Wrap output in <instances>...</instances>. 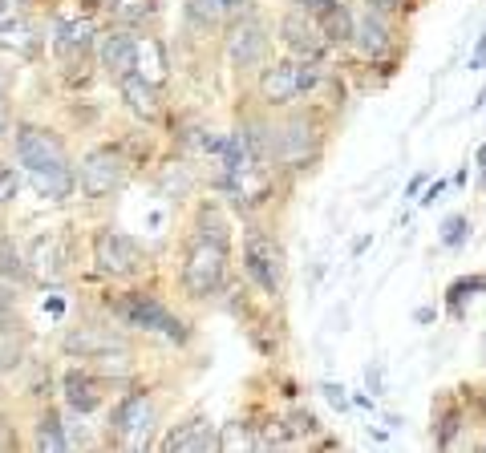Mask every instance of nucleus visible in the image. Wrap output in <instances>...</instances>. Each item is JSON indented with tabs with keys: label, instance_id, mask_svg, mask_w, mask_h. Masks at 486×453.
I'll return each mask as SVG.
<instances>
[{
	"label": "nucleus",
	"instance_id": "nucleus-12",
	"mask_svg": "<svg viewBox=\"0 0 486 453\" xmlns=\"http://www.w3.org/2000/svg\"><path fill=\"white\" fill-rule=\"evenodd\" d=\"M118 89H122V97H126V106H130L138 117H147V122H155V117L162 114V102H158V86H150L142 74H126L118 81Z\"/></svg>",
	"mask_w": 486,
	"mask_h": 453
},
{
	"label": "nucleus",
	"instance_id": "nucleus-17",
	"mask_svg": "<svg viewBox=\"0 0 486 453\" xmlns=\"http://www.w3.org/2000/svg\"><path fill=\"white\" fill-rule=\"evenodd\" d=\"M320 16V33H324V41H337V45H345V41H353V29H357V16L349 13L340 0H332L324 13H317Z\"/></svg>",
	"mask_w": 486,
	"mask_h": 453
},
{
	"label": "nucleus",
	"instance_id": "nucleus-29",
	"mask_svg": "<svg viewBox=\"0 0 486 453\" xmlns=\"http://www.w3.org/2000/svg\"><path fill=\"white\" fill-rule=\"evenodd\" d=\"M442 243L446 247H462L466 243V219L462 215H450V219L442 223Z\"/></svg>",
	"mask_w": 486,
	"mask_h": 453
},
{
	"label": "nucleus",
	"instance_id": "nucleus-19",
	"mask_svg": "<svg viewBox=\"0 0 486 453\" xmlns=\"http://www.w3.org/2000/svg\"><path fill=\"white\" fill-rule=\"evenodd\" d=\"M37 45H41V37H37V29H33V21H5L0 25V49L29 57Z\"/></svg>",
	"mask_w": 486,
	"mask_h": 453
},
{
	"label": "nucleus",
	"instance_id": "nucleus-39",
	"mask_svg": "<svg viewBox=\"0 0 486 453\" xmlns=\"http://www.w3.org/2000/svg\"><path fill=\"white\" fill-rule=\"evenodd\" d=\"M479 166H482V183H486V146H479Z\"/></svg>",
	"mask_w": 486,
	"mask_h": 453
},
{
	"label": "nucleus",
	"instance_id": "nucleus-30",
	"mask_svg": "<svg viewBox=\"0 0 486 453\" xmlns=\"http://www.w3.org/2000/svg\"><path fill=\"white\" fill-rule=\"evenodd\" d=\"M466 292H486V276H474V279H458V284L450 287V304L466 300Z\"/></svg>",
	"mask_w": 486,
	"mask_h": 453
},
{
	"label": "nucleus",
	"instance_id": "nucleus-34",
	"mask_svg": "<svg viewBox=\"0 0 486 453\" xmlns=\"http://www.w3.org/2000/svg\"><path fill=\"white\" fill-rule=\"evenodd\" d=\"M471 69H486V29H482V37H479V45H474V53H471Z\"/></svg>",
	"mask_w": 486,
	"mask_h": 453
},
{
	"label": "nucleus",
	"instance_id": "nucleus-2",
	"mask_svg": "<svg viewBox=\"0 0 486 453\" xmlns=\"http://www.w3.org/2000/svg\"><path fill=\"white\" fill-rule=\"evenodd\" d=\"M243 264H248V276L256 279L268 296L284 292V251L272 235L251 231L248 243H243Z\"/></svg>",
	"mask_w": 486,
	"mask_h": 453
},
{
	"label": "nucleus",
	"instance_id": "nucleus-41",
	"mask_svg": "<svg viewBox=\"0 0 486 453\" xmlns=\"http://www.w3.org/2000/svg\"><path fill=\"white\" fill-rule=\"evenodd\" d=\"M479 106H486V89H482V102H479Z\"/></svg>",
	"mask_w": 486,
	"mask_h": 453
},
{
	"label": "nucleus",
	"instance_id": "nucleus-27",
	"mask_svg": "<svg viewBox=\"0 0 486 453\" xmlns=\"http://www.w3.org/2000/svg\"><path fill=\"white\" fill-rule=\"evenodd\" d=\"M97 373H106V377H126V373H130V352H126V348H118V352H114V348H106V352H97Z\"/></svg>",
	"mask_w": 486,
	"mask_h": 453
},
{
	"label": "nucleus",
	"instance_id": "nucleus-6",
	"mask_svg": "<svg viewBox=\"0 0 486 453\" xmlns=\"http://www.w3.org/2000/svg\"><path fill=\"white\" fill-rule=\"evenodd\" d=\"M122 178H126V162H122V154L114 146L89 150L86 162H81V190H86L89 198L114 195V190L122 186Z\"/></svg>",
	"mask_w": 486,
	"mask_h": 453
},
{
	"label": "nucleus",
	"instance_id": "nucleus-1",
	"mask_svg": "<svg viewBox=\"0 0 486 453\" xmlns=\"http://www.w3.org/2000/svg\"><path fill=\"white\" fill-rule=\"evenodd\" d=\"M223 276H228V243L211 239V235H199L187 251L183 264V287L191 300H207L223 287Z\"/></svg>",
	"mask_w": 486,
	"mask_h": 453
},
{
	"label": "nucleus",
	"instance_id": "nucleus-31",
	"mask_svg": "<svg viewBox=\"0 0 486 453\" xmlns=\"http://www.w3.org/2000/svg\"><path fill=\"white\" fill-rule=\"evenodd\" d=\"M317 81H320V65H317V57H304V61H300V89L309 94V89L317 86Z\"/></svg>",
	"mask_w": 486,
	"mask_h": 453
},
{
	"label": "nucleus",
	"instance_id": "nucleus-20",
	"mask_svg": "<svg viewBox=\"0 0 486 453\" xmlns=\"http://www.w3.org/2000/svg\"><path fill=\"white\" fill-rule=\"evenodd\" d=\"M134 74H142L150 86H162V81H167V53H162V45L155 37L138 41V65H134Z\"/></svg>",
	"mask_w": 486,
	"mask_h": 453
},
{
	"label": "nucleus",
	"instance_id": "nucleus-7",
	"mask_svg": "<svg viewBox=\"0 0 486 453\" xmlns=\"http://www.w3.org/2000/svg\"><path fill=\"white\" fill-rule=\"evenodd\" d=\"M150 417H155V405L147 393H126L114 409V433L126 446H142V433H150Z\"/></svg>",
	"mask_w": 486,
	"mask_h": 453
},
{
	"label": "nucleus",
	"instance_id": "nucleus-32",
	"mask_svg": "<svg viewBox=\"0 0 486 453\" xmlns=\"http://www.w3.org/2000/svg\"><path fill=\"white\" fill-rule=\"evenodd\" d=\"M292 421H296V425H292V433H317V429H320L317 417H312V413H296Z\"/></svg>",
	"mask_w": 486,
	"mask_h": 453
},
{
	"label": "nucleus",
	"instance_id": "nucleus-18",
	"mask_svg": "<svg viewBox=\"0 0 486 453\" xmlns=\"http://www.w3.org/2000/svg\"><path fill=\"white\" fill-rule=\"evenodd\" d=\"M106 348H122V337L114 332H102V328H81V332H69L66 337V352H81V357H97Z\"/></svg>",
	"mask_w": 486,
	"mask_h": 453
},
{
	"label": "nucleus",
	"instance_id": "nucleus-26",
	"mask_svg": "<svg viewBox=\"0 0 486 453\" xmlns=\"http://www.w3.org/2000/svg\"><path fill=\"white\" fill-rule=\"evenodd\" d=\"M37 449H41V453H61V449H69V438L61 433V421H57L53 413H45L41 425H37Z\"/></svg>",
	"mask_w": 486,
	"mask_h": 453
},
{
	"label": "nucleus",
	"instance_id": "nucleus-14",
	"mask_svg": "<svg viewBox=\"0 0 486 453\" xmlns=\"http://www.w3.org/2000/svg\"><path fill=\"white\" fill-rule=\"evenodd\" d=\"M66 401L74 413H94L97 405H102V385L89 373L74 368V373H66Z\"/></svg>",
	"mask_w": 486,
	"mask_h": 453
},
{
	"label": "nucleus",
	"instance_id": "nucleus-16",
	"mask_svg": "<svg viewBox=\"0 0 486 453\" xmlns=\"http://www.w3.org/2000/svg\"><path fill=\"white\" fill-rule=\"evenodd\" d=\"M29 183H33V190H37L41 198L61 203V198L74 195L77 178H74V166H66V170H29Z\"/></svg>",
	"mask_w": 486,
	"mask_h": 453
},
{
	"label": "nucleus",
	"instance_id": "nucleus-5",
	"mask_svg": "<svg viewBox=\"0 0 486 453\" xmlns=\"http://www.w3.org/2000/svg\"><path fill=\"white\" fill-rule=\"evenodd\" d=\"M94 264H97L102 276L122 279V276H134V271L142 267V251H138V243H134L130 235L106 226V231L94 235Z\"/></svg>",
	"mask_w": 486,
	"mask_h": 453
},
{
	"label": "nucleus",
	"instance_id": "nucleus-21",
	"mask_svg": "<svg viewBox=\"0 0 486 453\" xmlns=\"http://www.w3.org/2000/svg\"><path fill=\"white\" fill-rule=\"evenodd\" d=\"M239 8V0H187V16H191L195 25H219L223 16H231Z\"/></svg>",
	"mask_w": 486,
	"mask_h": 453
},
{
	"label": "nucleus",
	"instance_id": "nucleus-23",
	"mask_svg": "<svg viewBox=\"0 0 486 453\" xmlns=\"http://www.w3.org/2000/svg\"><path fill=\"white\" fill-rule=\"evenodd\" d=\"M106 8H110V16L118 25H147L150 16L158 13L155 0H110Z\"/></svg>",
	"mask_w": 486,
	"mask_h": 453
},
{
	"label": "nucleus",
	"instance_id": "nucleus-13",
	"mask_svg": "<svg viewBox=\"0 0 486 453\" xmlns=\"http://www.w3.org/2000/svg\"><path fill=\"white\" fill-rule=\"evenodd\" d=\"M134 65H138V41L122 37V33H110V37H102V69L110 77H126L134 74Z\"/></svg>",
	"mask_w": 486,
	"mask_h": 453
},
{
	"label": "nucleus",
	"instance_id": "nucleus-10",
	"mask_svg": "<svg viewBox=\"0 0 486 453\" xmlns=\"http://www.w3.org/2000/svg\"><path fill=\"white\" fill-rule=\"evenodd\" d=\"M280 37L292 53H300V57H317L324 49V33L317 21H309V13L304 8H292V13L280 21Z\"/></svg>",
	"mask_w": 486,
	"mask_h": 453
},
{
	"label": "nucleus",
	"instance_id": "nucleus-24",
	"mask_svg": "<svg viewBox=\"0 0 486 453\" xmlns=\"http://www.w3.org/2000/svg\"><path fill=\"white\" fill-rule=\"evenodd\" d=\"M29 264H33L37 276L53 279L61 271V243L57 239H37V243H33V259H29Z\"/></svg>",
	"mask_w": 486,
	"mask_h": 453
},
{
	"label": "nucleus",
	"instance_id": "nucleus-9",
	"mask_svg": "<svg viewBox=\"0 0 486 453\" xmlns=\"http://www.w3.org/2000/svg\"><path fill=\"white\" fill-rule=\"evenodd\" d=\"M264 49H268V33H264V25L259 21H239L236 29H231V37H228V57L236 61L239 69H251V65H259L264 61Z\"/></svg>",
	"mask_w": 486,
	"mask_h": 453
},
{
	"label": "nucleus",
	"instance_id": "nucleus-28",
	"mask_svg": "<svg viewBox=\"0 0 486 453\" xmlns=\"http://www.w3.org/2000/svg\"><path fill=\"white\" fill-rule=\"evenodd\" d=\"M16 190H21V175H16V166L0 162V203H13Z\"/></svg>",
	"mask_w": 486,
	"mask_h": 453
},
{
	"label": "nucleus",
	"instance_id": "nucleus-36",
	"mask_svg": "<svg viewBox=\"0 0 486 453\" xmlns=\"http://www.w3.org/2000/svg\"><path fill=\"white\" fill-rule=\"evenodd\" d=\"M8 316H13V296H8V287L0 284V324H5Z\"/></svg>",
	"mask_w": 486,
	"mask_h": 453
},
{
	"label": "nucleus",
	"instance_id": "nucleus-38",
	"mask_svg": "<svg viewBox=\"0 0 486 453\" xmlns=\"http://www.w3.org/2000/svg\"><path fill=\"white\" fill-rule=\"evenodd\" d=\"M8 134V110H5V97H0V138Z\"/></svg>",
	"mask_w": 486,
	"mask_h": 453
},
{
	"label": "nucleus",
	"instance_id": "nucleus-40",
	"mask_svg": "<svg viewBox=\"0 0 486 453\" xmlns=\"http://www.w3.org/2000/svg\"><path fill=\"white\" fill-rule=\"evenodd\" d=\"M5 89H8V77H5V74H0V97H5Z\"/></svg>",
	"mask_w": 486,
	"mask_h": 453
},
{
	"label": "nucleus",
	"instance_id": "nucleus-15",
	"mask_svg": "<svg viewBox=\"0 0 486 453\" xmlns=\"http://www.w3.org/2000/svg\"><path fill=\"white\" fill-rule=\"evenodd\" d=\"M211 446H215V433H211V425H207L203 417L178 425V429L162 441V449H167V453H175V449L178 453H195V449H211Z\"/></svg>",
	"mask_w": 486,
	"mask_h": 453
},
{
	"label": "nucleus",
	"instance_id": "nucleus-3",
	"mask_svg": "<svg viewBox=\"0 0 486 453\" xmlns=\"http://www.w3.org/2000/svg\"><path fill=\"white\" fill-rule=\"evenodd\" d=\"M114 312H118L130 328H150V332H162V337H170V340H187V324L175 320V316H170L167 307H162L155 296H147V292L122 296Z\"/></svg>",
	"mask_w": 486,
	"mask_h": 453
},
{
	"label": "nucleus",
	"instance_id": "nucleus-4",
	"mask_svg": "<svg viewBox=\"0 0 486 453\" xmlns=\"http://www.w3.org/2000/svg\"><path fill=\"white\" fill-rule=\"evenodd\" d=\"M16 158L25 170H66V146L57 134L41 130V126H16Z\"/></svg>",
	"mask_w": 486,
	"mask_h": 453
},
{
	"label": "nucleus",
	"instance_id": "nucleus-42",
	"mask_svg": "<svg viewBox=\"0 0 486 453\" xmlns=\"http://www.w3.org/2000/svg\"><path fill=\"white\" fill-rule=\"evenodd\" d=\"M0 25H5V21H0Z\"/></svg>",
	"mask_w": 486,
	"mask_h": 453
},
{
	"label": "nucleus",
	"instance_id": "nucleus-33",
	"mask_svg": "<svg viewBox=\"0 0 486 453\" xmlns=\"http://www.w3.org/2000/svg\"><path fill=\"white\" fill-rule=\"evenodd\" d=\"M320 393H324V397H329V401H332V405H337V409H345V405H349L345 388H337V385H320Z\"/></svg>",
	"mask_w": 486,
	"mask_h": 453
},
{
	"label": "nucleus",
	"instance_id": "nucleus-22",
	"mask_svg": "<svg viewBox=\"0 0 486 453\" xmlns=\"http://www.w3.org/2000/svg\"><path fill=\"white\" fill-rule=\"evenodd\" d=\"M94 45V21H66L57 29V49L61 53H86Z\"/></svg>",
	"mask_w": 486,
	"mask_h": 453
},
{
	"label": "nucleus",
	"instance_id": "nucleus-25",
	"mask_svg": "<svg viewBox=\"0 0 486 453\" xmlns=\"http://www.w3.org/2000/svg\"><path fill=\"white\" fill-rule=\"evenodd\" d=\"M0 276L16 279V284H25V279L33 276L29 259H25L21 251H16V247H13V243H8V239H0Z\"/></svg>",
	"mask_w": 486,
	"mask_h": 453
},
{
	"label": "nucleus",
	"instance_id": "nucleus-8",
	"mask_svg": "<svg viewBox=\"0 0 486 453\" xmlns=\"http://www.w3.org/2000/svg\"><path fill=\"white\" fill-rule=\"evenodd\" d=\"M259 94L268 106H288L292 97H300V61H276L259 74Z\"/></svg>",
	"mask_w": 486,
	"mask_h": 453
},
{
	"label": "nucleus",
	"instance_id": "nucleus-11",
	"mask_svg": "<svg viewBox=\"0 0 486 453\" xmlns=\"http://www.w3.org/2000/svg\"><path fill=\"white\" fill-rule=\"evenodd\" d=\"M353 41L361 45L365 57H381L385 49L393 45L390 37V21H385V13L377 5H369L361 16H357V29H353Z\"/></svg>",
	"mask_w": 486,
	"mask_h": 453
},
{
	"label": "nucleus",
	"instance_id": "nucleus-37",
	"mask_svg": "<svg viewBox=\"0 0 486 453\" xmlns=\"http://www.w3.org/2000/svg\"><path fill=\"white\" fill-rule=\"evenodd\" d=\"M442 190H446V183H434V186H430V190H426V198H421V203H426V206H430V203H434V198H442Z\"/></svg>",
	"mask_w": 486,
	"mask_h": 453
},
{
	"label": "nucleus",
	"instance_id": "nucleus-35",
	"mask_svg": "<svg viewBox=\"0 0 486 453\" xmlns=\"http://www.w3.org/2000/svg\"><path fill=\"white\" fill-rule=\"evenodd\" d=\"M296 8H304V13H324V8L332 5V0H292Z\"/></svg>",
	"mask_w": 486,
	"mask_h": 453
}]
</instances>
